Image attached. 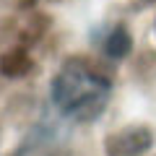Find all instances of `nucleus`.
Wrapping results in <instances>:
<instances>
[{"instance_id":"nucleus-3","label":"nucleus","mask_w":156,"mask_h":156,"mask_svg":"<svg viewBox=\"0 0 156 156\" xmlns=\"http://www.w3.org/2000/svg\"><path fill=\"white\" fill-rule=\"evenodd\" d=\"M104 55H109V57H125L128 55V50H130V37H128V31H125L122 26H112L109 29V34L104 37Z\"/></svg>"},{"instance_id":"nucleus-1","label":"nucleus","mask_w":156,"mask_h":156,"mask_svg":"<svg viewBox=\"0 0 156 156\" xmlns=\"http://www.w3.org/2000/svg\"><path fill=\"white\" fill-rule=\"evenodd\" d=\"M112 94V83L86 65L83 60H68L52 81V104L62 117L76 122H91L104 112Z\"/></svg>"},{"instance_id":"nucleus-2","label":"nucleus","mask_w":156,"mask_h":156,"mask_svg":"<svg viewBox=\"0 0 156 156\" xmlns=\"http://www.w3.org/2000/svg\"><path fill=\"white\" fill-rule=\"evenodd\" d=\"M154 135L146 128H122L107 140V154L109 156H140L143 151L151 148Z\"/></svg>"},{"instance_id":"nucleus-4","label":"nucleus","mask_w":156,"mask_h":156,"mask_svg":"<svg viewBox=\"0 0 156 156\" xmlns=\"http://www.w3.org/2000/svg\"><path fill=\"white\" fill-rule=\"evenodd\" d=\"M154 37H156V21H154Z\"/></svg>"}]
</instances>
